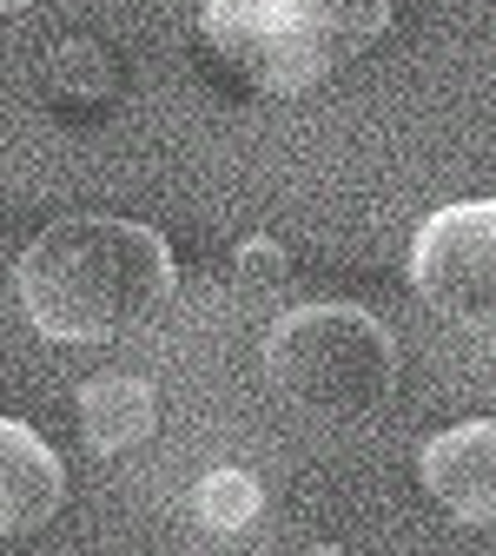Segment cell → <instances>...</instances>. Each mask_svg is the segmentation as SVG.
<instances>
[{"instance_id": "1", "label": "cell", "mask_w": 496, "mask_h": 556, "mask_svg": "<svg viewBox=\"0 0 496 556\" xmlns=\"http://www.w3.org/2000/svg\"><path fill=\"white\" fill-rule=\"evenodd\" d=\"M21 305L27 318L60 338V344H113L132 338L139 325H153L179 286L173 245L139 226V219H106V213H80L47 226L21 265Z\"/></svg>"}, {"instance_id": "2", "label": "cell", "mask_w": 496, "mask_h": 556, "mask_svg": "<svg viewBox=\"0 0 496 556\" xmlns=\"http://www.w3.org/2000/svg\"><path fill=\"white\" fill-rule=\"evenodd\" d=\"M391 27V0H205L199 34L258 93H311Z\"/></svg>"}, {"instance_id": "3", "label": "cell", "mask_w": 496, "mask_h": 556, "mask_svg": "<svg viewBox=\"0 0 496 556\" xmlns=\"http://www.w3.org/2000/svg\"><path fill=\"white\" fill-rule=\"evenodd\" d=\"M265 378L311 417H371L397 391V338L365 305H298L265 331Z\"/></svg>"}, {"instance_id": "4", "label": "cell", "mask_w": 496, "mask_h": 556, "mask_svg": "<svg viewBox=\"0 0 496 556\" xmlns=\"http://www.w3.org/2000/svg\"><path fill=\"white\" fill-rule=\"evenodd\" d=\"M410 286L431 312L470 331H496V199L444 205L417 226Z\"/></svg>"}, {"instance_id": "5", "label": "cell", "mask_w": 496, "mask_h": 556, "mask_svg": "<svg viewBox=\"0 0 496 556\" xmlns=\"http://www.w3.org/2000/svg\"><path fill=\"white\" fill-rule=\"evenodd\" d=\"M417 477L457 523H496V417H463L417 457Z\"/></svg>"}, {"instance_id": "6", "label": "cell", "mask_w": 496, "mask_h": 556, "mask_svg": "<svg viewBox=\"0 0 496 556\" xmlns=\"http://www.w3.org/2000/svg\"><path fill=\"white\" fill-rule=\"evenodd\" d=\"M66 497V470L60 457L40 444L34 425H21V417H8L0 425V523H8V536H27L40 530Z\"/></svg>"}, {"instance_id": "7", "label": "cell", "mask_w": 496, "mask_h": 556, "mask_svg": "<svg viewBox=\"0 0 496 556\" xmlns=\"http://www.w3.org/2000/svg\"><path fill=\"white\" fill-rule=\"evenodd\" d=\"M153 425H160V397H153L147 378H93L80 391V431L100 457L147 444Z\"/></svg>"}, {"instance_id": "8", "label": "cell", "mask_w": 496, "mask_h": 556, "mask_svg": "<svg viewBox=\"0 0 496 556\" xmlns=\"http://www.w3.org/2000/svg\"><path fill=\"white\" fill-rule=\"evenodd\" d=\"M258 483L245 477V470H212L205 483H199V497H192V510H199V523L205 530H245L252 517H258Z\"/></svg>"}, {"instance_id": "9", "label": "cell", "mask_w": 496, "mask_h": 556, "mask_svg": "<svg viewBox=\"0 0 496 556\" xmlns=\"http://www.w3.org/2000/svg\"><path fill=\"white\" fill-rule=\"evenodd\" d=\"M285 265H292V258L278 252L271 239H252V245L239 252V271H245V278H258V286H265V278H271V286H278V278H285Z\"/></svg>"}, {"instance_id": "10", "label": "cell", "mask_w": 496, "mask_h": 556, "mask_svg": "<svg viewBox=\"0 0 496 556\" xmlns=\"http://www.w3.org/2000/svg\"><path fill=\"white\" fill-rule=\"evenodd\" d=\"M8 8H14V14H21V8H27V0H8Z\"/></svg>"}]
</instances>
